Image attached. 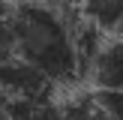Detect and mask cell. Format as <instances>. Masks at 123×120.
I'll use <instances>...</instances> for the list:
<instances>
[{
    "instance_id": "obj_1",
    "label": "cell",
    "mask_w": 123,
    "mask_h": 120,
    "mask_svg": "<svg viewBox=\"0 0 123 120\" xmlns=\"http://www.w3.org/2000/svg\"><path fill=\"white\" fill-rule=\"evenodd\" d=\"M12 15L15 57L36 66L51 84H72L84 69L75 27L51 3H21Z\"/></svg>"
},
{
    "instance_id": "obj_2",
    "label": "cell",
    "mask_w": 123,
    "mask_h": 120,
    "mask_svg": "<svg viewBox=\"0 0 123 120\" xmlns=\"http://www.w3.org/2000/svg\"><path fill=\"white\" fill-rule=\"evenodd\" d=\"M54 84L21 57L0 60V90L9 99H51Z\"/></svg>"
},
{
    "instance_id": "obj_3",
    "label": "cell",
    "mask_w": 123,
    "mask_h": 120,
    "mask_svg": "<svg viewBox=\"0 0 123 120\" xmlns=\"http://www.w3.org/2000/svg\"><path fill=\"white\" fill-rule=\"evenodd\" d=\"M93 84L99 90H123V36L99 48L93 60Z\"/></svg>"
},
{
    "instance_id": "obj_4",
    "label": "cell",
    "mask_w": 123,
    "mask_h": 120,
    "mask_svg": "<svg viewBox=\"0 0 123 120\" xmlns=\"http://www.w3.org/2000/svg\"><path fill=\"white\" fill-rule=\"evenodd\" d=\"M81 15L102 33L123 36V0H81Z\"/></svg>"
},
{
    "instance_id": "obj_5",
    "label": "cell",
    "mask_w": 123,
    "mask_h": 120,
    "mask_svg": "<svg viewBox=\"0 0 123 120\" xmlns=\"http://www.w3.org/2000/svg\"><path fill=\"white\" fill-rule=\"evenodd\" d=\"M9 120H63L51 99H9Z\"/></svg>"
},
{
    "instance_id": "obj_6",
    "label": "cell",
    "mask_w": 123,
    "mask_h": 120,
    "mask_svg": "<svg viewBox=\"0 0 123 120\" xmlns=\"http://www.w3.org/2000/svg\"><path fill=\"white\" fill-rule=\"evenodd\" d=\"M63 120H111V117L99 108L96 96H78L63 108Z\"/></svg>"
},
{
    "instance_id": "obj_7",
    "label": "cell",
    "mask_w": 123,
    "mask_h": 120,
    "mask_svg": "<svg viewBox=\"0 0 123 120\" xmlns=\"http://www.w3.org/2000/svg\"><path fill=\"white\" fill-rule=\"evenodd\" d=\"M96 102L111 120H123V90H99Z\"/></svg>"
},
{
    "instance_id": "obj_8",
    "label": "cell",
    "mask_w": 123,
    "mask_h": 120,
    "mask_svg": "<svg viewBox=\"0 0 123 120\" xmlns=\"http://www.w3.org/2000/svg\"><path fill=\"white\" fill-rule=\"evenodd\" d=\"M0 120H9V96L0 90Z\"/></svg>"
},
{
    "instance_id": "obj_9",
    "label": "cell",
    "mask_w": 123,
    "mask_h": 120,
    "mask_svg": "<svg viewBox=\"0 0 123 120\" xmlns=\"http://www.w3.org/2000/svg\"><path fill=\"white\" fill-rule=\"evenodd\" d=\"M0 15H3V6H0Z\"/></svg>"
}]
</instances>
